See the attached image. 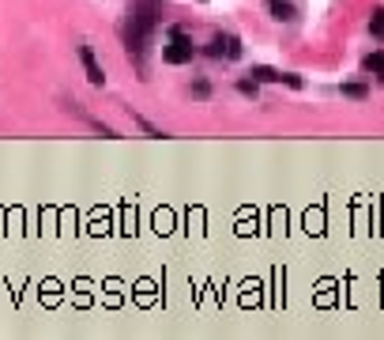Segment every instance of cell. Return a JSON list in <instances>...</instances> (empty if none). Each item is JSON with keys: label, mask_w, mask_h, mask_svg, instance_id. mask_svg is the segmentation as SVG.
<instances>
[{"label": "cell", "mask_w": 384, "mask_h": 340, "mask_svg": "<svg viewBox=\"0 0 384 340\" xmlns=\"http://www.w3.org/2000/svg\"><path fill=\"white\" fill-rule=\"evenodd\" d=\"M155 15H158V0H136L128 8L125 45L132 53V61L139 64V72H147V50H151V38H155Z\"/></svg>", "instance_id": "1"}, {"label": "cell", "mask_w": 384, "mask_h": 340, "mask_svg": "<svg viewBox=\"0 0 384 340\" xmlns=\"http://www.w3.org/2000/svg\"><path fill=\"white\" fill-rule=\"evenodd\" d=\"M196 57V45L185 38L181 31H174L170 34V45H162V61L166 64H185V61H192Z\"/></svg>", "instance_id": "2"}, {"label": "cell", "mask_w": 384, "mask_h": 340, "mask_svg": "<svg viewBox=\"0 0 384 340\" xmlns=\"http://www.w3.org/2000/svg\"><path fill=\"white\" fill-rule=\"evenodd\" d=\"M79 61H83V68H87L91 84H95V87L106 84V72H102V64H98V57H95V50H91V45H79Z\"/></svg>", "instance_id": "3"}, {"label": "cell", "mask_w": 384, "mask_h": 340, "mask_svg": "<svg viewBox=\"0 0 384 340\" xmlns=\"http://www.w3.org/2000/svg\"><path fill=\"white\" fill-rule=\"evenodd\" d=\"M208 53L211 57H241V42L233 38V34H219V38H215L211 45H208Z\"/></svg>", "instance_id": "4"}, {"label": "cell", "mask_w": 384, "mask_h": 340, "mask_svg": "<svg viewBox=\"0 0 384 340\" xmlns=\"http://www.w3.org/2000/svg\"><path fill=\"white\" fill-rule=\"evenodd\" d=\"M264 8L271 12V20H279V23H294L298 20V8L290 4V0H264Z\"/></svg>", "instance_id": "5"}, {"label": "cell", "mask_w": 384, "mask_h": 340, "mask_svg": "<svg viewBox=\"0 0 384 340\" xmlns=\"http://www.w3.org/2000/svg\"><path fill=\"white\" fill-rule=\"evenodd\" d=\"M256 84H275V80H283V72H275V68H268V64H252V72H249Z\"/></svg>", "instance_id": "6"}, {"label": "cell", "mask_w": 384, "mask_h": 340, "mask_svg": "<svg viewBox=\"0 0 384 340\" xmlns=\"http://www.w3.org/2000/svg\"><path fill=\"white\" fill-rule=\"evenodd\" d=\"M365 72H377V76H384V53H369V57H365Z\"/></svg>", "instance_id": "7"}, {"label": "cell", "mask_w": 384, "mask_h": 340, "mask_svg": "<svg viewBox=\"0 0 384 340\" xmlns=\"http://www.w3.org/2000/svg\"><path fill=\"white\" fill-rule=\"evenodd\" d=\"M369 31L377 34V38H384V8H373V20H369Z\"/></svg>", "instance_id": "8"}, {"label": "cell", "mask_w": 384, "mask_h": 340, "mask_svg": "<svg viewBox=\"0 0 384 340\" xmlns=\"http://www.w3.org/2000/svg\"><path fill=\"white\" fill-rule=\"evenodd\" d=\"M343 95L346 98H365V87L362 84H343Z\"/></svg>", "instance_id": "9"}, {"label": "cell", "mask_w": 384, "mask_h": 340, "mask_svg": "<svg viewBox=\"0 0 384 340\" xmlns=\"http://www.w3.org/2000/svg\"><path fill=\"white\" fill-rule=\"evenodd\" d=\"M238 87H241V95H256V80H252V84H249V80H241Z\"/></svg>", "instance_id": "10"}, {"label": "cell", "mask_w": 384, "mask_h": 340, "mask_svg": "<svg viewBox=\"0 0 384 340\" xmlns=\"http://www.w3.org/2000/svg\"><path fill=\"white\" fill-rule=\"evenodd\" d=\"M192 91H196V98H208V91H211V87H208V84H203V80H200V84H196Z\"/></svg>", "instance_id": "11"}]
</instances>
